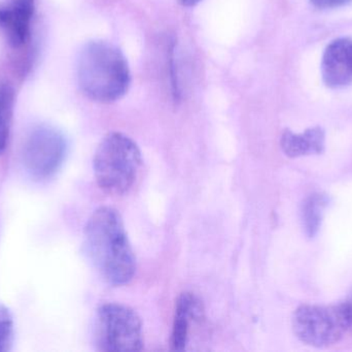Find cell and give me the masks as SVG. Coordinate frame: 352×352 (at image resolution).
Listing matches in <instances>:
<instances>
[{
    "label": "cell",
    "mask_w": 352,
    "mask_h": 352,
    "mask_svg": "<svg viewBox=\"0 0 352 352\" xmlns=\"http://www.w3.org/2000/svg\"><path fill=\"white\" fill-rule=\"evenodd\" d=\"M85 248L103 280L122 287L133 280L136 258L121 214L111 207H100L85 227Z\"/></svg>",
    "instance_id": "1"
},
{
    "label": "cell",
    "mask_w": 352,
    "mask_h": 352,
    "mask_svg": "<svg viewBox=\"0 0 352 352\" xmlns=\"http://www.w3.org/2000/svg\"><path fill=\"white\" fill-rule=\"evenodd\" d=\"M76 76L82 92L102 103L119 101L131 82L125 56L119 48L105 41H89L84 45L78 58Z\"/></svg>",
    "instance_id": "2"
},
{
    "label": "cell",
    "mask_w": 352,
    "mask_h": 352,
    "mask_svg": "<svg viewBox=\"0 0 352 352\" xmlns=\"http://www.w3.org/2000/svg\"><path fill=\"white\" fill-rule=\"evenodd\" d=\"M142 165L138 144L121 132H111L101 141L95 152V178L105 194L120 196L133 188Z\"/></svg>",
    "instance_id": "3"
},
{
    "label": "cell",
    "mask_w": 352,
    "mask_h": 352,
    "mask_svg": "<svg viewBox=\"0 0 352 352\" xmlns=\"http://www.w3.org/2000/svg\"><path fill=\"white\" fill-rule=\"evenodd\" d=\"M95 345L99 351H140L144 349L142 322L131 308L109 303L97 310Z\"/></svg>",
    "instance_id": "4"
},
{
    "label": "cell",
    "mask_w": 352,
    "mask_h": 352,
    "mask_svg": "<svg viewBox=\"0 0 352 352\" xmlns=\"http://www.w3.org/2000/svg\"><path fill=\"white\" fill-rule=\"evenodd\" d=\"M293 330L297 338L314 347H328L340 341L351 329L346 303L339 305H303L294 313Z\"/></svg>",
    "instance_id": "5"
},
{
    "label": "cell",
    "mask_w": 352,
    "mask_h": 352,
    "mask_svg": "<svg viewBox=\"0 0 352 352\" xmlns=\"http://www.w3.org/2000/svg\"><path fill=\"white\" fill-rule=\"evenodd\" d=\"M67 144L63 134L52 127L41 125L33 128L22 145L23 165L31 177L45 180L52 177L63 163Z\"/></svg>",
    "instance_id": "6"
},
{
    "label": "cell",
    "mask_w": 352,
    "mask_h": 352,
    "mask_svg": "<svg viewBox=\"0 0 352 352\" xmlns=\"http://www.w3.org/2000/svg\"><path fill=\"white\" fill-rule=\"evenodd\" d=\"M35 0H6L0 3V30L14 49H20L30 37Z\"/></svg>",
    "instance_id": "7"
},
{
    "label": "cell",
    "mask_w": 352,
    "mask_h": 352,
    "mask_svg": "<svg viewBox=\"0 0 352 352\" xmlns=\"http://www.w3.org/2000/svg\"><path fill=\"white\" fill-rule=\"evenodd\" d=\"M322 76L332 88L352 84V39H335L327 47L322 56Z\"/></svg>",
    "instance_id": "8"
},
{
    "label": "cell",
    "mask_w": 352,
    "mask_h": 352,
    "mask_svg": "<svg viewBox=\"0 0 352 352\" xmlns=\"http://www.w3.org/2000/svg\"><path fill=\"white\" fill-rule=\"evenodd\" d=\"M204 315L202 303L192 293L179 296L175 305V320L171 333V349L182 351L186 349L190 338V329L192 322H201Z\"/></svg>",
    "instance_id": "9"
},
{
    "label": "cell",
    "mask_w": 352,
    "mask_h": 352,
    "mask_svg": "<svg viewBox=\"0 0 352 352\" xmlns=\"http://www.w3.org/2000/svg\"><path fill=\"white\" fill-rule=\"evenodd\" d=\"M280 146L287 156H307L322 154L326 147V134L320 127L309 128L302 134L287 130L281 136Z\"/></svg>",
    "instance_id": "10"
},
{
    "label": "cell",
    "mask_w": 352,
    "mask_h": 352,
    "mask_svg": "<svg viewBox=\"0 0 352 352\" xmlns=\"http://www.w3.org/2000/svg\"><path fill=\"white\" fill-rule=\"evenodd\" d=\"M330 198L324 194H314L306 198L302 209L304 231L308 238H314L320 231Z\"/></svg>",
    "instance_id": "11"
},
{
    "label": "cell",
    "mask_w": 352,
    "mask_h": 352,
    "mask_svg": "<svg viewBox=\"0 0 352 352\" xmlns=\"http://www.w3.org/2000/svg\"><path fill=\"white\" fill-rule=\"evenodd\" d=\"M14 105V88L8 83H1L0 84V155L6 151L8 146Z\"/></svg>",
    "instance_id": "12"
},
{
    "label": "cell",
    "mask_w": 352,
    "mask_h": 352,
    "mask_svg": "<svg viewBox=\"0 0 352 352\" xmlns=\"http://www.w3.org/2000/svg\"><path fill=\"white\" fill-rule=\"evenodd\" d=\"M14 340V324L6 308L0 307V352L10 351Z\"/></svg>",
    "instance_id": "13"
},
{
    "label": "cell",
    "mask_w": 352,
    "mask_h": 352,
    "mask_svg": "<svg viewBox=\"0 0 352 352\" xmlns=\"http://www.w3.org/2000/svg\"><path fill=\"white\" fill-rule=\"evenodd\" d=\"M351 1L352 0H310V2L318 8H340Z\"/></svg>",
    "instance_id": "14"
},
{
    "label": "cell",
    "mask_w": 352,
    "mask_h": 352,
    "mask_svg": "<svg viewBox=\"0 0 352 352\" xmlns=\"http://www.w3.org/2000/svg\"><path fill=\"white\" fill-rule=\"evenodd\" d=\"M177 1L178 3L182 4V6L190 8V6H194L198 4L201 0H177Z\"/></svg>",
    "instance_id": "15"
},
{
    "label": "cell",
    "mask_w": 352,
    "mask_h": 352,
    "mask_svg": "<svg viewBox=\"0 0 352 352\" xmlns=\"http://www.w3.org/2000/svg\"><path fill=\"white\" fill-rule=\"evenodd\" d=\"M346 305L347 308H349V318H351V329H349V331L352 332V297L349 302H346Z\"/></svg>",
    "instance_id": "16"
}]
</instances>
